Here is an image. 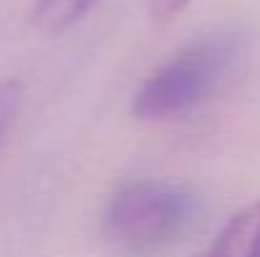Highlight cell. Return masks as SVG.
<instances>
[{
  "mask_svg": "<svg viewBox=\"0 0 260 257\" xmlns=\"http://www.w3.org/2000/svg\"><path fill=\"white\" fill-rule=\"evenodd\" d=\"M194 194L162 179L121 184L104 212V237L121 257H162L194 222Z\"/></svg>",
  "mask_w": 260,
  "mask_h": 257,
  "instance_id": "1",
  "label": "cell"
},
{
  "mask_svg": "<svg viewBox=\"0 0 260 257\" xmlns=\"http://www.w3.org/2000/svg\"><path fill=\"white\" fill-rule=\"evenodd\" d=\"M238 56L235 33H210L165 61L134 91L132 114L142 121H165L189 114L220 86Z\"/></svg>",
  "mask_w": 260,
  "mask_h": 257,
  "instance_id": "2",
  "label": "cell"
},
{
  "mask_svg": "<svg viewBox=\"0 0 260 257\" xmlns=\"http://www.w3.org/2000/svg\"><path fill=\"white\" fill-rule=\"evenodd\" d=\"M197 257H260V199L238 209Z\"/></svg>",
  "mask_w": 260,
  "mask_h": 257,
  "instance_id": "3",
  "label": "cell"
},
{
  "mask_svg": "<svg viewBox=\"0 0 260 257\" xmlns=\"http://www.w3.org/2000/svg\"><path fill=\"white\" fill-rule=\"evenodd\" d=\"M99 0H36L30 8V23L46 35H61L76 25Z\"/></svg>",
  "mask_w": 260,
  "mask_h": 257,
  "instance_id": "4",
  "label": "cell"
},
{
  "mask_svg": "<svg viewBox=\"0 0 260 257\" xmlns=\"http://www.w3.org/2000/svg\"><path fill=\"white\" fill-rule=\"evenodd\" d=\"M23 103V84L15 79H0V146L13 129Z\"/></svg>",
  "mask_w": 260,
  "mask_h": 257,
  "instance_id": "5",
  "label": "cell"
},
{
  "mask_svg": "<svg viewBox=\"0 0 260 257\" xmlns=\"http://www.w3.org/2000/svg\"><path fill=\"white\" fill-rule=\"evenodd\" d=\"M189 3L192 0H152L149 3V13H152V18L157 23H167V20L177 18Z\"/></svg>",
  "mask_w": 260,
  "mask_h": 257,
  "instance_id": "6",
  "label": "cell"
}]
</instances>
